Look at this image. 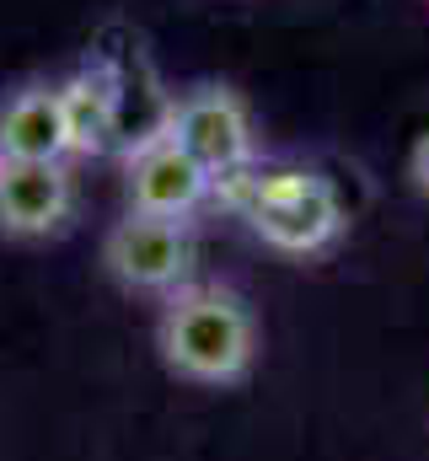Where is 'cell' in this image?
I'll use <instances>...</instances> for the list:
<instances>
[{
	"label": "cell",
	"mask_w": 429,
	"mask_h": 461,
	"mask_svg": "<svg viewBox=\"0 0 429 461\" xmlns=\"http://www.w3.org/2000/svg\"><path fill=\"white\" fill-rule=\"evenodd\" d=\"M59 108L70 134V161L113 150L118 145V59L92 54L81 70H70L59 81Z\"/></svg>",
	"instance_id": "7"
},
{
	"label": "cell",
	"mask_w": 429,
	"mask_h": 461,
	"mask_svg": "<svg viewBox=\"0 0 429 461\" xmlns=\"http://www.w3.org/2000/svg\"><path fill=\"white\" fill-rule=\"evenodd\" d=\"M151 344L172 381L225 392V386H242L258 365V317L231 285L194 279L161 301Z\"/></svg>",
	"instance_id": "1"
},
{
	"label": "cell",
	"mask_w": 429,
	"mask_h": 461,
	"mask_svg": "<svg viewBox=\"0 0 429 461\" xmlns=\"http://www.w3.org/2000/svg\"><path fill=\"white\" fill-rule=\"evenodd\" d=\"M172 134L178 145L210 172L214 183L220 177H236L258 161V129H252V113L242 103L236 86L225 81H199L188 92L172 97Z\"/></svg>",
	"instance_id": "4"
},
{
	"label": "cell",
	"mask_w": 429,
	"mask_h": 461,
	"mask_svg": "<svg viewBox=\"0 0 429 461\" xmlns=\"http://www.w3.org/2000/svg\"><path fill=\"white\" fill-rule=\"evenodd\" d=\"M194 263H199V247L188 221H156V215L123 210V221H113L103 236V274L123 295L167 301L183 285H194Z\"/></svg>",
	"instance_id": "3"
},
{
	"label": "cell",
	"mask_w": 429,
	"mask_h": 461,
	"mask_svg": "<svg viewBox=\"0 0 429 461\" xmlns=\"http://www.w3.org/2000/svg\"><path fill=\"white\" fill-rule=\"evenodd\" d=\"M214 177L178 145V134H156L140 150L123 156V204L134 215H156V221H194L210 199Z\"/></svg>",
	"instance_id": "5"
},
{
	"label": "cell",
	"mask_w": 429,
	"mask_h": 461,
	"mask_svg": "<svg viewBox=\"0 0 429 461\" xmlns=\"http://www.w3.org/2000/svg\"><path fill=\"white\" fill-rule=\"evenodd\" d=\"M76 221L70 161H0V236L49 241Z\"/></svg>",
	"instance_id": "6"
},
{
	"label": "cell",
	"mask_w": 429,
	"mask_h": 461,
	"mask_svg": "<svg viewBox=\"0 0 429 461\" xmlns=\"http://www.w3.org/2000/svg\"><path fill=\"white\" fill-rule=\"evenodd\" d=\"M0 161H70L59 81H22L0 97Z\"/></svg>",
	"instance_id": "8"
},
{
	"label": "cell",
	"mask_w": 429,
	"mask_h": 461,
	"mask_svg": "<svg viewBox=\"0 0 429 461\" xmlns=\"http://www.w3.org/2000/svg\"><path fill=\"white\" fill-rule=\"evenodd\" d=\"M247 226L279 258H322L343 236V204L322 172L285 167V172H269L252 183Z\"/></svg>",
	"instance_id": "2"
}]
</instances>
